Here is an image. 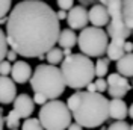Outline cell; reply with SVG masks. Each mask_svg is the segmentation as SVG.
Here are the masks:
<instances>
[{
  "label": "cell",
  "instance_id": "cell-35",
  "mask_svg": "<svg viewBox=\"0 0 133 130\" xmlns=\"http://www.w3.org/2000/svg\"><path fill=\"white\" fill-rule=\"evenodd\" d=\"M68 130H83V127L79 122H71V126L68 127Z\"/></svg>",
  "mask_w": 133,
  "mask_h": 130
},
{
  "label": "cell",
  "instance_id": "cell-14",
  "mask_svg": "<svg viewBox=\"0 0 133 130\" xmlns=\"http://www.w3.org/2000/svg\"><path fill=\"white\" fill-rule=\"evenodd\" d=\"M116 71L124 77H133V53H125L116 62Z\"/></svg>",
  "mask_w": 133,
  "mask_h": 130
},
{
  "label": "cell",
  "instance_id": "cell-25",
  "mask_svg": "<svg viewBox=\"0 0 133 130\" xmlns=\"http://www.w3.org/2000/svg\"><path fill=\"white\" fill-rule=\"evenodd\" d=\"M108 130H132V126L125 121H115L109 126Z\"/></svg>",
  "mask_w": 133,
  "mask_h": 130
},
{
  "label": "cell",
  "instance_id": "cell-17",
  "mask_svg": "<svg viewBox=\"0 0 133 130\" xmlns=\"http://www.w3.org/2000/svg\"><path fill=\"white\" fill-rule=\"evenodd\" d=\"M106 55H108V57L110 59V61H116V62H118V61L125 55L124 44H118V42L110 41V42H109V47H108Z\"/></svg>",
  "mask_w": 133,
  "mask_h": 130
},
{
  "label": "cell",
  "instance_id": "cell-19",
  "mask_svg": "<svg viewBox=\"0 0 133 130\" xmlns=\"http://www.w3.org/2000/svg\"><path fill=\"white\" fill-rule=\"evenodd\" d=\"M123 3V14H124L125 24L133 30V0H121Z\"/></svg>",
  "mask_w": 133,
  "mask_h": 130
},
{
  "label": "cell",
  "instance_id": "cell-30",
  "mask_svg": "<svg viewBox=\"0 0 133 130\" xmlns=\"http://www.w3.org/2000/svg\"><path fill=\"white\" fill-rule=\"evenodd\" d=\"M17 56H18V53H17V51H14V50H9L8 56H6V61H9V62H17V61H15Z\"/></svg>",
  "mask_w": 133,
  "mask_h": 130
},
{
  "label": "cell",
  "instance_id": "cell-23",
  "mask_svg": "<svg viewBox=\"0 0 133 130\" xmlns=\"http://www.w3.org/2000/svg\"><path fill=\"white\" fill-rule=\"evenodd\" d=\"M20 120H21L20 115L12 109V110L6 115V127L11 129V130H17L18 127H20Z\"/></svg>",
  "mask_w": 133,
  "mask_h": 130
},
{
  "label": "cell",
  "instance_id": "cell-3",
  "mask_svg": "<svg viewBox=\"0 0 133 130\" xmlns=\"http://www.w3.org/2000/svg\"><path fill=\"white\" fill-rule=\"evenodd\" d=\"M61 70L66 86L71 89L86 88L95 77V64H92L89 56L83 53L66 56L61 64Z\"/></svg>",
  "mask_w": 133,
  "mask_h": 130
},
{
  "label": "cell",
  "instance_id": "cell-21",
  "mask_svg": "<svg viewBox=\"0 0 133 130\" xmlns=\"http://www.w3.org/2000/svg\"><path fill=\"white\" fill-rule=\"evenodd\" d=\"M9 49H11V46H9V41H8V35L6 32H0V59L3 61H6V56H8L9 53Z\"/></svg>",
  "mask_w": 133,
  "mask_h": 130
},
{
  "label": "cell",
  "instance_id": "cell-24",
  "mask_svg": "<svg viewBox=\"0 0 133 130\" xmlns=\"http://www.w3.org/2000/svg\"><path fill=\"white\" fill-rule=\"evenodd\" d=\"M11 5L12 0H0V17H8V14H11Z\"/></svg>",
  "mask_w": 133,
  "mask_h": 130
},
{
  "label": "cell",
  "instance_id": "cell-26",
  "mask_svg": "<svg viewBox=\"0 0 133 130\" xmlns=\"http://www.w3.org/2000/svg\"><path fill=\"white\" fill-rule=\"evenodd\" d=\"M58 6L62 11H70L74 8V0H58Z\"/></svg>",
  "mask_w": 133,
  "mask_h": 130
},
{
  "label": "cell",
  "instance_id": "cell-29",
  "mask_svg": "<svg viewBox=\"0 0 133 130\" xmlns=\"http://www.w3.org/2000/svg\"><path fill=\"white\" fill-rule=\"evenodd\" d=\"M33 101H35V105L44 106V105H47L50 100L45 97V95H42V94H35V95H33Z\"/></svg>",
  "mask_w": 133,
  "mask_h": 130
},
{
  "label": "cell",
  "instance_id": "cell-4",
  "mask_svg": "<svg viewBox=\"0 0 133 130\" xmlns=\"http://www.w3.org/2000/svg\"><path fill=\"white\" fill-rule=\"evenodd\" d=\"M29 83L35 94H42L49 100H58V97L64 94L66 88L62 70H59L56 65L50 64L38 65Z\"/></svg>",
  "mask_w": 133,
  "mask_h": 130
},
{
  "label": "cell",
  "instance_id": "cell-10",
  "mask_svg": "<svg viewBox=\"0 0 133 130\" xmlns=\"http://www.w3.org/2000/svg\"><path fill=\"white\" fill-rule=\"evenodd\" d=\"M17 95V86L15 82L8 76H2L0 79V101L2 105H11L15 101Z\"/></svg>",
  "mask_w": 133,
  "mask_h": 130
},
{
  "label": "cell",
  "instance_id": "cell-22",
  "mask_svg": "<svg viewBox=\"0 0 133 130\" xmlns=\"http://www.w3.org/2000/svg\"><path fill=\"white\" fill-rule=\"evenodd\" d=\"M21 130H45L39 118H27L21 124Z\"/></svg>",
  "mask_w": 133,
  "mask_h": 130
},
{
  "label": "cell",
  "instance_id": "cell-27",
  "mask_svg": "<svg viewBox=\"0 0 133 130\" xmlns=\"http://www.w3.org/2000/svg\"><path fill=\"white\" fill-rule=\"evenodd\" d=\"M11 71H12L11 62L9 61H2V64H0V73H2V76H8V74H11Z\"/></svg>",
  "mask_w": 133,
  "mask_h": 130
},
{
  "label": "cell",
  "instance_id": "cell-36",
  "mask_svg": "<svg viewBox=\"0 0 133 130\" xmlns=\"http://www.w3.org/2000/svg\"><path fill=\"white\" fill-rule=\"evenodd\" d=\"M62 50H64V55H65V57L73 55V53H71V49H62Z\"/></svg>",
  "mask_w": 133,
  "mask_h": 130
},
{
  "label": "cell",
  "instance_id": "cell-40",
  "mask_svg": "<svg viewBox=\"0 0 133 130\" xmlns=\"http://www.w3.org/2000/svg\"><path fill=\"white\" fill-rule=\"evenodd\" d=\"M132 36H133V33H132Z\"/></svg>",
  "mask_w": 133,
  "mask_h": 130
},
{
  "label": "cell",
  "instance_id": "cell-34",
  "mask_svg": "<svg viewBox=\"0 0 133 130\" xmlns=\"http://www.w3.org/2000/svg\"><path fill=\"white\" fill-rule=\"evenodd\" d=\"M86 91H88V92H98V91H97V85H95V82L89 83V85L86 86Z\"/></svg>",
  "mask_w": 133,
  "mask_h": 130
},
{
  "label": "cell",
  "instance_id": "cell-9",
  "mask_svg": "<svg viewBox=\"0 0 133 130\" xmlns=\"http://www.w3.org/2000/svg\"><path fill=\"white\" fill-rule=\"evenodd\" d=\"M33 76L32 67L27 64L26 61H17L12 64V71H11V79L15 83H27L30 82Z\"/></svg>",
  "mask_w": 133,
  "mask_h": 130
},
{
  "label": "cell",
  "instance_id": "cell-6",
  "mask_svg": "<svg viewBox=\"0 0 133 130\" xmlns=\"http://www.w3.org/2000/svg\"><path fill=\"white\" fill-rule=\"evenodd\" d=\"M77 46L83 55L89 57H101L109 47V35L101 27L89 26L79 33Z\"/></svg>",
  "mask_w": 133,
  "mask_h": 130
},
{
  "label": "cell",
  "instance_id": "cell-37",
  "mask_svg": "<svg viewBox=\"0 0 133 130\" xmlns=\"http://www.w3.org/2000/svg\"><path fill=\"white\" fill-rule=\"evenodd\" d=\"M129 116L133 120V103L130 105V107H129Z\"/></svg>",
  "mask_w": 133,
  "mask_h": 130
},
{
  "label": "cell",
  "instance_id": "cell-12",
  "mask_svg": "<svg viewBox=\"0 0 133 130\" xmlns=\"http://www.w3.org/2000/svg\"><path fill=\"white\" fill-rule=\"evenodd\" d=\"M110 21V15H109V11L104 5H94L89 9V23L95 27H103V26H108Z\"/></svg>",
  "mask_w": 133,
  "mask_h": 130
},
{
  "label": "cell",
  "instance_id": "cell-18",
  "mask_svg": "<svg viewBox=\"0 0 133 130\" xmlns=\"http://www.w3.org/2000/svg\"><path fill=\"white\" fill-rule=\"evenodd\" d=\"M64 59H65V55H64V50L61 49V47H53V49L45 55V61H47L50 65L62 64Z\"/></svg>",
  "mask_w": 133,
  "mask_h": 130
},
{
  "label": "cell",
  "instance_id": "cell-28",
  "mask_svg": "<svg viewBox=\"0 0 133 130\" xmlns=\"http://www.w3.org/2000/svg\"><path fill=\"white\" fill-rule=\"evenodd\" d=\"M95 85H97V91H98V92H104V91H108V89H109L108 80H104L103 77H97V80H95Z\"/></svg>",
  "mask_w": 133,
  "mask_h": 130
},
{
  "label": "cell",
  "instance_id": "cell-39",
  "mask_svg": "<svg viewBox=\"0 0 133 130\" xmlns=\"http://www.w3.org/2000/svg\"><path fill=\"white\" fill-rule=\"evenodd\" d=\"M132 130H133V124H132Z\"/></svg>",
  "mask_w": 133,
  "mask_h": 130
},
{
  "label": "cell",
  "instance_id": "cell-15",
  "mask_svg": "<svg viewBox=\"0 0 133 130\" xmlns=\"http://www.w3.org/2000/svg\"><path fill=\"white\" fill-rule=\"evenodd\" d=\"M77 41H79V36L76 35V32L73 29H64L61 32L58 44H59V47H62V49H73Z\"/></svg>",
  "mask_w": 133,
  "mask_h": 130
},
{
  "label": "cell",
  "instance_id": "cell-2",
  "mask_svg": "<svg viewBox=\"0 0 133 130\" xmlns=\"http://www.w3.org/2000/svg\"><path fill=\"white\" fill-rule=\"evenodd\" d=\"M66 105L76 122L86 129L101 127L110 116V101L101 92L77 91L68 97Z\"/></svg>",
  "mask_w": 133,
  "mask_h": 130
},
{
  "label": "cell",
  "instance_id": "cell-16",
  "mask_svg": "<svg viewBox=\"0 0 133 130\" xmlns=\"http://www.w3.org/2000/svg\"><path fill=\"white\" fill-rule=\"evenodd\" d=\"M106 80H108L109 88H121V89H127V91L132 89V85L127 82V79H125L123 74H119V73L109 74Z\"/></svg>",
  "mask_w": 133,
  "mask_h": 130
},
{
  "label": "cell",
  "instance_id": "cell-33",
  "mask_svg": "<svg viewBox=\"0 0 133 130\" xmlns=\"http://www.w3.org/2000/svg\"><path fill=\"white\" fill-rule=\"evenodd\" d=\"M58 18H59V21H61V20H66V18H68V12H66V11H62V9L58 11Z\"/></svg>",
  "mask_w": 133,
  "mask_h": 130
},
{
  "label": "cell",
  "instance_id": "cell-1",
  "mask_svg": "<svg viewBox=\"0 0 133 130\" xmlns=\"http://www.w3.org/2000/svg\"><path fill=\"white\" fill-rule=\"evenodd\" d=\"M58 12L41 0H23L8 15L6 35L11 50L23 57H39L55 47L61 36Z\"/></svg>",
  "mask_w": 133,
  "mask_h": 130
},
{
  "label": "cell",
  "instance_id": "cell-20",
  "mask_svg": "<svg viewBox=\"0 0 133 130\" xmlns=\"http://www.w3.org/2000/svg\"><path fill=\"white\" fill-rule=\"evenodd\" d=\"M109 62L110 59L109 57H100L95 62V76L97 77H104L109 71Z\"/></svg>",
  "mask_w": 133,
  "mask_h": 130
},
{
  "label": "cell",
  "instance_id": "cell-8",
  "mask_svg": "<svg viewBox=\"0 0 133 130\" xmlns=\"http://www.w3.org/2000/svg\"><path fill=\"white\" fill-rule=\"evenodd\" d=\"M66 23L73 30H83L85 27H88V23H89V11H86V8L82 5L74 6L68 11Z\"/></svg>",
  "mask_w": 133,
  "mask_h": 130
},
{
  "label": "cell",
  "instance_id": "cell-11",
  "mask_svg": "<svg viewBox=\"0 0 133 130\" xmlns=\"http://www.w3.org/2000/svg\"><path fill=\"white\" fill-rule=\"evenodd\" d=\"M14 110L23 120L30 118V115L35 110V101H33V98L30 95H27V94H20L15 98V101H14Z\"/></svg>",
  "mask_w": 133,
  "mask_h": 130
},
{
  "label": "cell",
  "instance_id": "cell-13",
  "mask_svg": "<svg viewBox=\"0 0 133 130\" xmlns=\"http://www.w3.org/2000/svg\"><path fill=\"white\" fill-rule=\"evenodd\" d=\"M129 115V107L123 98H112L110 100V118L116 121H124Z\"/></svg>",
  "mask_w": 133,
  "mask_h": 130
},
{
  "label": "cell",
  "instance_id": "cell-5",
  "mask_svg": "<svg viewBox=\"0 0 133 130\" xmlns=\"http://www.w3.org/2000/svg\"><path fill=\"white\" fill-rule=\"evenodd\" d=\"M39 121L45 130H68L73 114L66 103L61 100H50L39 109Z\"/></svg>",
  "mask_w": 133,
  "mask_h": 130
},
{
  "label": "cell",
  "instance_id": "cell-7",
  "mask_svg": "<svg viewBox=\"0 0 133 130\" xmlns=\"http://www.w3.org/2000/svg\"><path fill=\"white\" fill-rule=\"evenodd\" d=\"M100 3L108 8L109 15H110V21L106 30L110 41L118 42V44H125L127 38L133 33V30L129 29L125 24L121 0H100Z\"/></svg>",
  "mask_w": 133,
  "mask_h": 130
},
{
  "label": "cell",
  "instance_id": "cell-38",
  "mask_svg": "<svg viewBox=\"0 0 133 130\" xmlns=\"http://www.w3.org/2000/svg\"><path fill=\"white\" fill-rule=\"evenodd\" d=\"M132 88H133V82H132Z\"/></svg>",
  "mask_w": 133,
  "mask_h": 130
},
{
  "label": "cell",
  "instance_id": "cell-32",
  "mask_svg": "<svg viewBox=\"0 0 133 130\" xmlns=\"http://www.w3.org/2000/svg\"><path fill=\"white\" fill-rule=\"evenodd\" d=\"M124 50H125V53H133V42H129V41H125Z\"/></svg>",
  "mask_w": 133,
  "mask_h": 130
},
{
  "label": "cell",
  "instance_id": "cell-31",
  "mask_svg": "<svg viewBox=\"0 0 133 130\" xmlns=\"http://www.w3.org/2000/svg\"><path fill=\"white\" fill-rule=\"evenodd\" d=\"M79 2H80L82 6H94L97 0H79Z\"/></svg>",
  "mask_w": 133,
  "mask_h": 130
}]
</instances>
